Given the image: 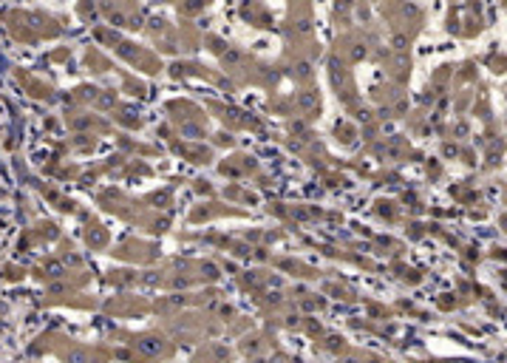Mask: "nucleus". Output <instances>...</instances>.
I'll list each match as a JSON object with an SVG mask.
<instances>
[{"instance_id": "nucleus-1", "label": "nucleus", "mask_w": 507, "mask_h": 363, "mask_svg": "<svg viewBox=\"0 0 507 363\" xmlns=\"http://www.w3.org/2000/svg\"><path fill=\"white\" fill-rule=\"evenodd\" d=\"M136 349L142 352V355H147V358H156V355H162V340L159 338H142V340H136Z\"/></svg>"}, {"instance_id": "nucleus-2", "label": "nucleus", "mask_w": 507, "mask_h": 363, "mask_svg": "<svg viewBox=\"0 0 507 363\" xmlns=\"http://www.w3.org/2000/svg\"><path fill=\"white\" fill-rule=\"evenodd\" d=\"M91 361V355L85 349H74V352H68V363H88Z\"/></svg>"}]
</instances>
